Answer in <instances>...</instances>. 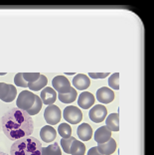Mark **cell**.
<instances>
[{"label":"cell","instance_id":"obj_31","mask_svg":"<svg viewBox=\"0 0 154 155\" xmlns=\"http://www.w3.org/2000/svg\"><path fill=\"white\" fill-rule=\"evenodd\" d=\"M41 155H46V153H45V149H44V147L42 148V154Z\"/></svg>","mask_w":154,"mask_h":155},{"label":"cell","instance_id":"obj_2","mask_svg":"<svg viewBox=\"0 0 154 155\" xmlns=\"http://www.w3.org/2000/svg\"><path fill=\"white\" fill-rule=\"evenodd\" d=\"M42 143L35 137H24L16 140L10 148V155H41Z\"/></svg>","mask_w":154,"mask_h":155},{"label":"cell","instance_id":"obj_27","mask_svg":"<svg viewBox=\"0 0 154 155\" xmlns=\"http://www.w3.org/2000/svg\"><path fill=\"white\" fill-rule=\"evenodd\" d=\"M14 84H16L17 87H28V83L25 80L23 79L22 73H18L16 74L15 77H14Z\"/></svg>","mask_w":154,"mask_h":155},{"label":"cell","instance_id":"obj_9","mask_svg":"<svg viewBox=\"0 0 154 155\" xmlns=\"http://www.w3.org/2000/svg\"><path fill=\"white\" fill-rule=\"evenodd\" d=\"M40 97L42 100V103L46 105H52L54 104L56 101V98H57V94H56V91L53 87H44L41 91Z\"/></svg>","mask_w":154,"mask_h":155},{"label":"cell","instance_id":"obj_21","mask_svg":"<svg viewBox=\"0 0 154 155\" xmlns=\"http://www.w3.org/2000/svg\"><path fill=\"white\" fill-rule=\"evenodd\" d=\"M58 132L62 138H70L72 135V128L68 123H61L58 127Z\"/></svg>","mask_w":154,"mask_h":155},{"label":"cell","instance_id":"obj_5","mask_svg":"<svg viewBox=\"0 0 154 155\" xmlns=\"http://www.w3.org/2000/svg\"><path fill=\"white\" fill-rule=\"evenodd\" d=\"M63 116L66 121L72 123V124H78L83 119L82 111L79 107H74V105H69V107H65L64 111H63Z\"/></svg>","mask_w":154,"mask_h":155},{"label":"cell","instance_id":"obj_7","mask_svg":"<svg viewBox=\"0 0 154 155\" xmlns=\"http://www.w3.org/2000/svg\"><path fill=\"white\" fill-rule=\"evenodd\" d=\"M107 115L106 107L103 104H96L93 107L90 108L89 112L90 119L96 123H100L106 119Z\"/></svg>","mask_w":154,"mask_h":155},{"label":"cell","instance_id":"obj_20","mask_svg":"<svg viewBox=\"0 0 154 155\" xmlns=\"http://www.w3.org/2000/svg\"><path fill=\"white\" fill-rule=\"evenodd\" d=\"M42 100L40 97L38 96H35V101H34V104L32 105V107L29 108V110H27V114H29L30 116L31 115H36L37 114H39L41 108H42Z\"/></svg>","mask_w":154,"mask_h":155},{"label":"cell","instance_id":"obj_19","mask_svg":"<svg viewBox=\"0 0 154 155\" xmlns=\"http://www.w3.org/2000/svg\"><path fill=\"white\" fill-rule=\"evenodd\" d=\"M47 84H48V79L46 78V76L41 75L40 78L36 81V82L28 83V87H29L32 91H40L43 89V87H46Z\"/></svg>","mask_w":154,"mask_h":155},{"label":"cell","instance_id":"obj_16","mask_svg":"<svg viewBox=\"0 0 154 155\" xmlns=\"http://www.w3.org/2000/svg\"><path fill=\"white\" fill-rule=\"evenodd\" d=\"M106 126L111 131L117 132L120 130V118H118L117 114H110L106 117Z\"/></svg>","mask_w":154,"mask_h":155},{"label":"cell","instance_id":"obj_26","mask_svg":"<svg viewBox=\"0 0 154 155\" xmlns=\"http://www.w3.org/2000/svg\"><path fill=\"white\" fill-rule=\"evenodd\" d=\"M22 76L27 83H34L39 79L41 75L39 73H22Z\"/></svg>","mask_w":154,"mask_h":155},{"label":"cell","instance_id":"obj_3","mask_svg":"<svg viewBox=\"0 0 154 155\" xmlns=\"http://www.w3.org/2000/svg\"><path fill=\"white\" fill-rule=\"evenodd\" d=\"M35 96H36V94H34L32 91H21L16 101L17 107L22 110L27 111L29 108L32 107V105L34 104Z\"/></svg>","mask_w":154,"mask_h":155},{"label":"cell","instance_id":"obj_25","mask_svg":"<svg viewBox=\"0 0 154 155\" xmlns=\"http://www.w3.org/2000/svg\"><path fill=\"white\" fill-rule=\"evenodd\" d=\"M76 138L75 137L71 136L70 138H63L61 139V145H62V148L64 150V152L70 154V148H71V144L72 142L74 141Z\"/></svg>","mask_w":154,"mask_h":155},{"label":"cell","instance_id":"obj_24","mask_svg":"<svg viewBox=\"0 0 154 155\" xmlns=\"http://www.w3.org/2000/svg\"><path fill=\"white\" fill-rule=\"evenodd\" d=\"M16 96H17L16 87L13 86V84H10L9 91H8V94H7V96L5 97V98L3 100V101H4V103H11V101H13L16 98Z\"/></svg>","mask_w":154,"mask_h":155},{"label":"cell","instance_id":"obj_8","mask_svg":"<svg viewBox=\"0 0 154 155\" xmlns=\"http://www.w3.org/2000/svg\"><path fill=\"white\" fill-rule=\"evenodd\" d=\"M97 100L101 104H110L114 100V93L110 87H100L97 91Z\"/></svg>","mask_w":154,"mask_h":155},{"label":"cell","instance_id":"obj_28","mask_svg":"<svg viewBox=\"0 0 154 155\" xmlns=\"http://www.w3.org/2000/svg\"><path fill=\"white\" fill-rule=\"evenodd\" d=\"M10 89V84L5 83H0V100L3 101L7 96Z\"/></svg>","mask_w":154,"mask_h":155},{"label":"cell","instance_id":"obj_14","mask_svg":"<svg viewBox=\"0 0 154 155\" xmlns=\"http://www.w3.org/2000/svg\"><path fill=\"white\" fill-rule=\"evenodd\" d=\"M97 151L103 155H111L115 150H116V142L111 137V138L103 144H97Z\"/></svg>","mask_w":154,"mask_h":155},{"label":"cell","instance_id":"obj_10","mask_svg":"<svg viewBox=\"0 0 154 155\" xmlns=\"http://www.w3.org/2000/svg\"><path fill=\"white\" fill-rule=\"evenodd\" d=\"M111 138V130L106 125H103L101 127L97 128L94 132V140L97 144L106 143Z\"/></svg>","mask_w":154,"mask_h":155},{"label":"cell","instance_id":"obj_12","mask_svg":"<svg viewBox=\"0 0 154 155\" xmlns=\"http://www.w3.org/2000/svg\"><path fill=\"white\" fill-rule=\"evenodd\" d=\"M40 137L44 142H53L57 137V131L51 125H45L40 130Z\"/></svg>","mask_w":154,"mask_h":155},{"label":"cell","instance_id":"obj_11","mask_svg":"<svg viewBox=\"0 0 154 155\" xmlns=\"http://www.w3.org/2000/svg\"><path fill=\"white\" fill-rule=\"evenodd\" d=\"M94 104V97L93 94L89 93V91H83L80 94L78 98V104L80 107L84 108V110H87V108L92 107Z\"/></svg>","mask_w":154,"mask_h":155},{"label":"cell","instance_id":"obj_13","mask_svg":"<svg viewBox=\"0 0 154 155\" xmlns=\"http://www.w3.org/2000/svg\"><path fill=\"white\" fill-rule=\"evenodd\" d=\"M73 84H74L76 89H78L80 91H85L90 86V78L84 75V74H78L73 79Z\"/></svg>","mask_w":154,"mask_h":155},{"label":"cell","instance_id":"obj_18","mask_svg":"<svg viewBox=\"0 0 154 155\" xmlns=\"http://www.w3.org/2000/svg\"><path fill=\"white\" fill-rule=\"evenodd\" d=\"M77 97H78V94H77V91L74 87H72L71 91L67 94H59L57 96L59 101L63 104H71L76 101Z\"/></svg>","mask_w":154,"mask_h":155},{"label":"cell","instance_id":"obj_23","mask_svg":"<svg viewBox=\"0 0 154 155\" xmlns=\"http://www.w3.org/2000/svg\"><path fill=\"white\" fill-rule=\"evenodd\" d=\"M108 86L113 90H120V74L114 73L108 78Z\"/></svg>","mask_w":154,"mask_h":155},{"label":"cell","instance_id":"obj_34","mask_svg":"<svg viewBox=\"0 0 154 155\" xmlns=\"http://www.w3.org/2000/svg\"><path fill=\"white\" fill-rule=\"evenodd\" d=\"M0 127H1V122H0Z\"/></svg>","mask_w":154,"mask_h":155},{"label":"cell","instance_id":"obj_30","mask_svg":"<svg viewBox=\"0 0 154 155\" xmlns=\"http://www.w3.org/2000/svg\"><path fill=\"white\" fill-rule=\"evenodd\" d=\"M87 155H103V154H100L99 151H97V146H94V147H92V148L87 151Z\"/></svg>","mask_w":154,"mask_h":155},{"label":"cell","instance_id":"obj_33","mask_svg":"<svg viewBox=\"0 0 154 155\" xmlns=\"http://www.w3.org/2000/svg\"><path fill=\"white\" fill-rule=\"evenodd\" d=\"M6 73H0V76H5Z\"/></svg>","mask_w":154,"mask_h":155},{"label":"cell","instance_id":"obj_15","mask_svg":"<svg viewBox=\"0 0 154 155\" xmlns=\"http://www.w3.org/2000/svg\"><path fill=\"white\" fill-rule=\"evenodd\" d=\"M77 133L83 141H89L93 136V129L89 123H82L77 129Z\"/></svg>","mask_w":154,"mask_h":155},{"label":"cell","instance_id":"obj_4","mask_svg":"<svg viewBox=\"0 0 154 155\" xmlns=\"http://www.w3.org/2000/svg\"><path fill=\"white\" fill-rule=\"evenodd\" d=\"M44 118L49 125H55L60 122L62 118V111L59 107L55 104L47 105L44 111Z\"/></svg>","mask_w":154,"mask_h":155},{"label":"cell","instance_id":"obj_22","mask_svg":"<svg viewBox=\"0 0 154 155\" xmlns=\"http://www.w3.org/2000/svg\"><path fill=\"white\" fill-rule=\"evenodd\" d=\"M44 149L46 155H62L61 148L59 147V144L57 142H54L47 147H44Z\"/></svg>","mask_w":154,"mask_h":155},{"label":"cell","instance_id":"obj_1","mask_svg":"<svg viewBox=\"0 0 154 155\" xmlns=\"http://www.w3.org/2000/svg\"><path fill=\"white\" fill-rule=\"evenodd\" d=\"M1 128L10 140L28 137L34 130V121L27 111L14 107L5 112L1 118Z\"/></svg>","mask_w":154,"mask_h":155},{"label":"cell","instance_id":"obj_17","mask_svg":"<svg viewBox=\"0 0 154 155\" xmlns=\"http://www.w3.org/2000/svg\"><path fill=\"white\" fill-rule=\"evenodd\" d=\"M85 153H86L85 144L78 139H75L71 144L70 154H72V155H85Z\"/></svg>","mask_w":154,"mask_h":155},{"label":"cell","instance_id":"obj_6","mask_svg":"<svg viewBox=\"0 0 154 155\" xmlns=\"http://www.w3.org/2000/svg\"><path fill=\"white\" fill-rule=\"evenodd\" d=\"M52 84L53 89L59 94H67L72 89L71 84L65 76H56L52 80Z\"/></svg>","mask_w":154,"mask_h":155},{"label":"cell","instance_id":"obj_32","mask_svg":"<svg viewBox=\"0 0 154 155\" xmlns=\"http://www.w3.org/2000/svg\"><path fill=\"white\" fill-rule=\"evenodd\" d=\"M0 155H8L7 153H4V152H1V151H0Z\"/></svg>","mask_w":154,"mask_h":155},{"label":"cell","instance_id":"obj_29","mask_svg":"<svg viewBox=\"0 0 154 155\" xmlns=\"http://www.w3.org/2000/svg\"><path fill=\"white\" fill-rule=\"evenodd\" d=\"M110 76V73H89V77L92 79H104Z\"/></svg>","mask_w":154,"mask_h":155}]
</instances>
